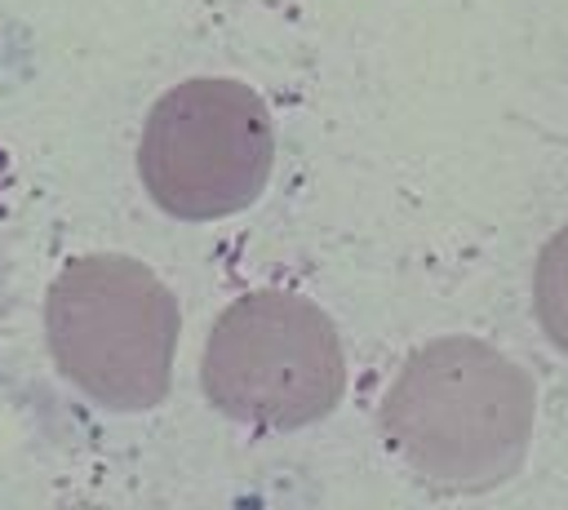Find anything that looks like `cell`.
<instances>
[{
	"label": "cell",
	"instance_id": "cell-3",
	"mask_svg": "<svg viewBox=\"0 0 568 510\" xmlns=\"http://www.w3.org/2000/svg\"><path fill=\"white\" fill-rule=\"evenodd\" d=\"M275 164V124L266 102L222 75H195L169 89L142 129L138 173L151 200L182 222H213L248 208Z\"/></svg>",
	"mask_w": 568,
	"mask_h": 510
},
{
	"label": "cell",
	"instance_id": "cell-6",
	"mask_svg": "<svg viewBox=\"0 0 568 510\" xmlns=\"http://www.w3.org/2000/svg\"><path fill=\"white\" fill-rule=\"evenodd\" d=\"M0 191H4V151H0Z\"/></svg>",
	"mask_w": 568,
	"mask_h": 510
},
{
	"label": "cell",
	"instance_id": "cell-2",
	"mask_svg": "<svg viewBox=\"0 0 568 510\" xmlns=\"http://www.w3.org/2000/svg\"><path fill=\"white\" fill-rule=\"evenodd\" d=\"M58 368L102 408H155L173 381L178 302L160 275L120 253L75 257L44 306Z\"/></svg>",
	"mask_w": 568,
	"mask_h": 510
},
{
	"label": "cell",
	"instance_id": "cell-5",
	"mask_svg": "<svg viewBox=\"0 0 568 510\" xmlns=\"http://www.w3.org/2000/svg\"><path fill=\"white\" fill-rule=\"evenodd\" d=\"M532 302H537V319H541L546 337L568 355V226L559 235H550V244L537 257Z\"/></svg>",
	"mask_w": 568,
	"mask_h": 510
},
{
	"label": "cell",
	"instance_id": "cell-1",
	"mask_svg": "<svg viewBox=\"0 0 568 510\" xmlns=\"http://www.w3.org/2000/svg\"><path fill=\"white\" fill-rule=\"evenodd\" d=\"M532 377L475 337H439L408 355L382 399V435L404 466L444 492L506 483L532 439Z\"/></svg>",
	"mask_w": 568,
	"mask_h": 510
},
{
	"label": "cell",
	"instance_id": "cell-4",
	"mask_svg": "<svg viewBox=\"0 0 568 510\" xmlns=\"http://www.w3.org/2000/svg\"><path fill=\"white\" fill-rule=\"evenodd\" d=\"M204 395L235 421L288 430L333 412L346 386L333 319L293 293L231 302L204 346Z\"/></svg>",
	"mask_w": 568,
	"mask_h": 510
}]
</instances>
